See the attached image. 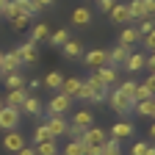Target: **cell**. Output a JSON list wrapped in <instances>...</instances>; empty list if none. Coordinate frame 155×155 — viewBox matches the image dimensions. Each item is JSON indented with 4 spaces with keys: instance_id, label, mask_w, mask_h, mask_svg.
I'll return each mask as SVG.
<instances>
[{
    "instance_id": "obj_1",
    "label": "cell",
    "mask_w": 155,
    "mask_h": 155,
    "mask_svg": "<svg viewBox=\"0 0 155 155\" xmlns=\"http://www.w3.org/2000/svg\"><path fill=\"white\" fill-rule=\"evenodd\" d=\"M105 103H111V111H114V114H119L122 119H125L127 114H133V105H136V103H130V100H127V97H122L116 89H114V91H108V100H105Z\"/></svg>"
},
{
    "instance_id": "obj_2",
    "label": "cell",
    "mask_w": 155,
    "mask_h": 155,
    "mask_svg": "<svg viewBox=\"0 0 155 155\" xmlns=\"http://www.w3.org/2000/svg\"><path fill=\"white\" fill-rule=\"evenodd\" d=\"M45 127L50 133V139H61V136H67V116H55V114H47V119H45Z\"/></svg>"
},
{
    "instance_id": "obj_3",
    "label": "cell",
    "mask_w": 155,
    "mask_h": 155,
    "mask_svg": "<svg viewBox=\"0 0 155 155\" xmlns=\"http://www.w3.org/2000/svg\"><path fill=\"white\" fill-rule=\"evenodd\" d=\"M81 58H83V64H86L91 72L100 69V67H108V50H103V47H94V50L83 53Z\"/></svg>"
},
{
    "instance_id": "obj_4",
    "label": "cell",
    "mask_w": 155,
    "mask_h": 155,
    "mask_svg": "<svg viewBox=\"0 0 155 155\" xmlns=\"http://www.w3.org/2000/svg\"><path fill=\"white\" fill-rule=\"evenodd\" d=\"M72 108V97H67V94H53L50 97V103H47V114H55V116H67V111Z\"/></svg>"
},
{
    "instance_id": "obj_5",
    "label": "cell",
    "mask_w": 155,
    "mask_h": 155,
    "mask_svg": "<svg viewBox=\"0 0 155 155\" xmlns=\"http://www.w3.org/2000/svg\"><path fill=\"white\" fill-rule=\"evenodd\" d=\"M108 141V133L103 130V127H89V130H83V136H81V144H86V147H103Z\"/></svg>"
},
{
    "instance_id": "obj_6",
    "label": "cell",
    "mask_w": 155,
    "mask_h": 155,
    "mask_svg": "<svg viewBox=\"0 0 155 155\" xmlns=\"http://www.w3.org/2000/svg\"><path fill=\"white\" fill-rule=\"evenodd\" d=\"M17 125H19V111L3 105V108H0V130L8 133V130H17Z\"/></svg>"
},
{
    "instance_id": "obj_7",
    "label": "cell",
    "mask_w": 155,
    "mask_h": 155,
    "mask_svg": "<svg viewBox=\"0 0 155 155\" xmlns=\"http://www.w3.org/2000/svg\"><path fill=\"white\" fill-rule=\"evenodd\" d=\"M83 83H86L89 91H91V100H89V103H105V100H108V89H105L100 81H97L94 75L89 78V81H83Z\"/></svg>"
},
{
    "instance_id": "obj_8",
    "label": "cell",
    "mask_w": 155,
    "mask_h": 155,
    "mask_svg": "<svg viewBox=\"0 0 155 155\" xmlns=\"http://www.w3.org/2000/svg\"><path fill=\"white\" fill-rule=\"evenodd\" d=\"M133 53V47H125V45H116L108 50V67H122L127 61V55Z\"/></svg>"
},
{
    "instance_id": "obj_9",
    "label": "cell",
    "mask_w": 155,
    "mask_h": 155,
    "mask_svg": "<svg viewBox=\"0 0 155 155\" xmlns=\"http://www.w3.org/2000/svg\"><path fill=\"white\" fill-rule=\"evenodd\" d=\"M22 147H25V136L19 133V130H8L6 139H3V150L6 152H19Z\"/></svg>"
},
{
    "instance_id": "obj_10",
    "label": "cell",
    "mask_w": 155,
    "mask_h": 155,
    "mask_svg": "<svg viewBox=\"0 0 155 155\" xmlns=\"http://www.w3.org/2000/svg\"><path fill=\"white\" fill-rule=\"evenodd\" d=\"M19 67H22V61H19V53L11 50V53H3V61H0V72L8 75V72H19Z\"/></svg>"
},
{
    "instance_id": "obj_11",
    "label": "cell",
    "mask_w": 155,
    "mask_h": 155,
    "mask_svg": "<svg viewBox=\"0 0 155 155\" xmlns=\"http://www.w3.org/2000/svg\"><path fill=\"white\" fill-rule=\"evenodd\" d=\"M133 130H136V125H133V122H127V119H122V122H116V125L111 127V139H116V141L130 139Z\"/></svg>"
},
{
    "instance_id": "obj_12",
    "label": "cell",
    "mask_w": 155,
    "mask_h": 155,
    "mask_svg": "<svg viewBox=\"0 0 155 155\" xmlns=\"http://www.w3.org/2000/svg\"><path fill=\"white\" fill-rule=\"evenodd\" d=\"M17 53H19V61H22V64H36V61H39V50H36V45H33V42L19 45V47H17Z\"/></svg>"
},
{
    "instance_id": "obj_13",
    "label": "cell",
    "mask_w": 155,
    "mask_h": 155,
    "mask_svg": "<svg viewBox=\"0 0 155 155\" xmlns=\"http://www.w3.org/2000/svg\"><path fill=\"white\" fill-rule=\"evenodd\" d=\"M94 78L100 81L105 89L116 83V78H119V72H116V67H100V69H94Z\"/></svg>"
},
{
    "instance_id": "obj_14",
    "label": "cell",
    "mask_w": 155,
    "mask_h": 155,
    "mask_svg": "<svg viewBox=\"0 0 155 155\" xmlns=\"http://www.w3.org/2000/svg\"><path fill=\"white\" fill-rule=\"evenodd\" d=\"M108 17H111V22H116V25L130 22V14H127V6H125V3H114L111 11H108Z\"/></svg>"
},
{
    "instance_id": "obj_15",
    "label": "cell",
    "mask_w": 155,
    "mask_h": 155,
    "mask_svg": "<svg viewBox=\"0 0 155 155\" xmlns=\"http://www.w3.org/2000/svg\"><path fill=\"white\" fill-rule=\"evenodd\" d=\"M72 25H78V28H89V25H91V11H89L86 6H78V8L72 11Z\"/></svg>"
},
{
    "instance_id": "obj_16",
    "label": "cell",
    "mask_w": 155,
    "mask_h": 155,
    "mask_svg": "<svg viewBox=\"0 0 155 155\" xmlns=\"http://www.w3.org/2000/svg\"><path fill=\"white\" fill-rule=\"evenodd\" d=\"M25 97H28V91L25 89H14V91H8L6 94V100H3V105H8V108H22V103H25Z\"/></svg>"
},
{
    "instance_id": "obj_17",
    "label": "cell",
    "mask_w": 155,
    "mask_h": 155,
    "mask_svg": "<svg viewBox=\"0 0 155 155\" xmlns=\"http://www.w3.org/2000/svg\"><path fill=\"white\" fill-rule=\"evenodd\" d=\"M19 111H25V114H31V116H42L45 105H42V100H39V97L28 94V97H25V103H22V108H19Z\"/></svg>"
},
{
    "instance_id": "obj_18",
    "label": "cell",
    "mask_w": 155,
    "mask_h": 155,
    "mask_svg": "<svg viewBox=\"0 0 155 155\" xmlns=\"http://www.w3.org/2000/svg\"><path fill=\"white\" fill-rule=\"evenodd\" d=\"M91 122H94V116H91V111L89 108H81L75 116H72V122L69 125H78V127H83V130H89L91 127Z\"/></svg>"
},
{
    "instance_id": "obj_19",
    "label": "cell",
    "mask_w": 155,
    "mask_h": 155,
    "mask_svg": "<svg viewBox=\"0 0 155 155\" xmlns=\"http://www.w3.org/2000/svg\"><path fill=\"white\" fill-rule=\"evenodd\" d=\"M81 83H83L81 78H64V81H61V89H58V91L75 100V94H78V89H81Z\"/></svg>"
},
{
    "instance_id": "obj_20",
    "label": "cell",
    "mask_w": 155,
    "mask_h": 155,
    "mask_svg": "<svg viewBox=\"0 0 155 155\" xmlns=\"http://www.w3.org/2000/svg\"><path fill=\"white\" fill-rule=\"evenodd\" d=\"M144 58H147L144 53H130V55H127V61H125L122 67H125L127 72H139V69H144Z\"/></svg>"
},
{
    "instance_id": "obj_21",
    "label": "cell",
    "mask_w": 155,
    "mask_h": 155,
    "mask_svg": "<svg viewBox=\"0 0 155 155\" xmlns=\"http://www.w3.org/2000/svg\"><path fill=\"white\" fill-rule=\"evenodd\" d=\"M61 50H64V55L69 58V61H75V58H81V55H83V45L78 42V39H69V42H67Z\"/></svg>"
},
{
    "instance_id": "obj_22",
    "label": "cell",
    "mask_w": 155,
    "mask_h": 155,
    "mask_svg": "<svg viewBox=\"0 0 155 155\" xmlns=\"http://www.w3.org/2000/svg\"><path fill=\"white\" fill-rule=\"evenodd\" d=\"M136 42H141V33L136 31V28H125V31L119 33V45H125V47H133Z\"/></svg>"
},
{
    "instance_id": "obj_23",
    "label": "cell",
    "mask_w": 155,
    "mask_h": 155,
    "mask_svg": "<svg viewBox=\"0 0 155 155\" xmlns=\"http://www.w3.org/2000/svg\"><path fill=\"white\" fill-rule=\"evenodd\" d=\"M125 6H127V14H130V19H147L144 0H130V3H125Z\"/></svg>"
},
{
    "instance_id": "obj_24",
    "label": "cell",
    "mask_w": 155,
    "mask_h": 155,
    "mask_svg": "<svg viewBox=\"0 0 155 155\" xmlns=\"http://www.w3.org/2000/svg\"><path fill=\"white\" fill-rule=\"evenodd\" d=\"M133 111L139 114V116H152L155 114V97H150V100H139L133 105Z\"/></svg>"
},
{
    "instance_id": "obj_25",
    "label": "cell",
    "mask_w": 155,
    "mask_h": 155,
    "mask_svg": "<svg viewBox=\"0 0 155 155\" xmlns=\"http://www.w3.org/2000/svg\"><path fill=\"white\" fill-rule=\"evenodd\" d=\"M50 28H47V22H36L33 25V33H31V42L36 45V42H45V39H50Z\"/></svg>"
},
{
    "instance_id": "obj_26",
    "label": "cell",
    "mask_w": 155,
    "mask_h": 155,
    "mask_svg": "<svg viewBox=\"0 0 155 155\" xmlns=\"http://www.w3.org/2000/svg\"><path fill=\"white\" fill-rule=\"evenodd\" d=\"M3 81H6V86H8V91H14V89H25V78L19 75V72H8V75H3Z\"/></svg>"
},
{
    "instance_id": "obj_27",
    "label": "cell",
    "mask_w": 155,
    "mask_h": 155,
    "mask_svg": "<svg viewBox=\"0 0 155 155\" xmlns=\"http://www.w3.org/2000/svg\"><path fill=\"white\" fill-rule=\"evenodd\" d=\"M47 42H50V45H55V47H64V45L69 42V31H67V28H58V31H53Z\"/></svg>"
},
{
    "instance_id": "obj_28",
    "label": "cell",
    "mask_w": 155,
    "mask_h": 155,
    "mask_svg": "<svg viewBox=\"0 0 155 155\" xmlns=\"http://www.w3.org/2000/svg\"><path fill=\"white\" fill-rule=\"evenodd\" d=\"M33 152H36V155H58L55 139H50V141H42V144H33Z\"/></svg>"
},
{
    "instance_id": "obj_29",
    "label": "cell",
    "mask_w": 155,
    "mask_h": 155,
    "mask_svg": "<svg viewBox=\"0 0 155 155\" xmlns=\"http://www.w3.org/2000/svg\"><path fill=\"white\" fill-rule=\"evenodd\" d=\"M61 81H64V75L58 72V69H53V72L45 75V86H47V89H55V91H58V89H61Z\"/></svg>"
},
{
    "instance_id": "obj_30",
    "label": "cell",
    "mask_w": 155,
    "mask_h": 155,
    "mask_svg": "<svg viewBox=\"0 0 155 155\" xmlns=\"http://www.w3.org/2000/svg\"><path fill=\"white\" fill-rule=\"evenodd\" d=\"M19 14H22V6H19V0H8L3 17H6V19H14V17H19Z\"/></svg>"
},
{
    "instance_id": "obj_31",
    "label": "cell",
    "mask_w": 155,
    "mask_h": 155,
    "mask_svg": "<svg viewBox=\"0 0 155 155\" xmlns=\"http://www.w3.org/2000/svg\"><path fill=\"white\" fill-rule=\"evenodd\" d=\"M100 155H122L119 141H116V139H108V141L103 144V152H100Z\"/></svg>"
},
{
    "instance_id": "obj_32",
    "label": "cell",
    "mask_w": 155,
    "mask_h": 155,
    "mask_svg": "<svg viewBox=\"0 0 155 155\" xmlns=\"http://www.w3.org/2000/svg\"><path fill=\"white\" fill-rule=\"evenodd\" d=\"M19 6H22V14L25 17H36L39 11H42V8L36 6V0H19Z\"/></svg>"
},
{
    "instance_id": "obj_33",
    "label": "cell",
    "mask_w": 155,
    "mask_h": 155,
    "mask_svg": "<svg viewBox=\"0 0 155 155\" xmlns=\"http://www.w3.org/2000/svg\"><path fill=\"white\" fill-rule=\"evenodd\" d=\"M136 86H139V83H136V81H125V83H122L119 89H116V91H119L122 97H127V100L133 103V91H136Z\"/></svg>"
},
{
    "instance_id": "obj_34",
    "label": "cell",
    "mask_w": 155,
    "mask_h": 155,
    "mask_svg": "<svg viewBox=\"0 0 155 155\" xmlns=\"http://www.w3.org/2000/svg\"><path fill=\"white\" fill-rule=\"evenodd\" d=\"M42 141H50V133H47L45 125H36V130H33V144H42Z\"/></svg>"
},
{
    "instance_id": "obj_35",
    "label": "cell",
    "mask_w": 155,
    "mask_h": 155,
    "mask_svg": "<svg viewBox=\"0 0 155 155\" xmlns=\"http://www.w3.org/2000/svg\"><path fill=\"white\" fill-rule=\"evenodd\" d=\"M152 97V91L141 83V86H136V91H133V103H139V100H150Z\"/></svg>"
},
{
    "instance_id": "obj_36",
    "label": "cell",
    "mask_w": 155,
    "mask_h": 155,
    "mask_svg": "<svg viewBox=\"0 0 155 155\" xmlns=\"http://www.w3.org/2000/svg\"><path fill=\"white\" fill-rule=\"evenodd\" d=\"M61 155H83V144H81V141H69Z\"/></svg>"
},
{
    "instance_id": "obj_37",
    "label": "cell",
    "mask_w": 155,
    "mask_h": 155,
    "mask_svg": "<svg viewBox=\"0 0 155 155\" xmlns=\"http://www.w3.org/2000/svg\"><path fill=\"white\" fill-rule=\"evenodd\" d=\"M8 22H11V28H17V31H22V28H28V22H31V17H25V14H19V17L8 19Z\"/></svg>"
},
{
    "instance_id": "obj_38",
    "label": "cell",
    "mask_w": 155,
    "mask_h": 155,
    "mask_svg": "<svg viewBox=\"0 0 155 155\" xmlns=\"http://www.w3.org/2000/svg\"><path fill=\"white\" fill-rule=\"evenodd\" d=\"M152 28H155V22H152V17H147V19H141V25L136 28V31H139V33L144 36V33H152Z\"/></svg>"
},
{
    "instance_id": "obj_39",
    "label": "cell",
    "mask_w": 155,
    "mask_h": 155,
    "mask_svg": "<svg viewBox=\"0 0 155 155\" xmlns=\"http://www.w3.org/2000/svg\"><path fill=\"white\" fill-rule=\"evenodd\" d=\"M141 45H144V50L150 53V50H155V33H144L141 36Z\"/></svg>"
},
{
    "instance_id": "obj_40",
    "label": "cell",
    "mask_w": 155,
    "mask_h": 155,
    "mask_svg": "<svg viewBox=\"0 0 155 155\" xmlns=\"http://www.w3.org/2000/svg\"><path fill=\"white\" fill-rule=\"evenodd\" d=\"M75 100H86V103L91 100V91H89L86 83H81V89H78V94H75Z\"/></svg>"
},
{
    "instance_id": "obj_41",
    "label": "cell",
    "mask_w": 155,
    "mask_h": 155,
    "mask_svg": "<svg viewBox=\"0 0 155 155\" xmlns=\"http://www.w3.org/2000/svg\"><path fill=\"white\" fill-rule=\"evenodd\" d=\"M147 147H150L147 141H139V144H133V150H130V155H144V152H147Z\"/></svg>"
},
{
    "instance_id": "obj_42",
    "label": "cell",
    "mask_w": 155,
    "mask_h": 155,
    "mask_svg": "<svg viewBox=\"0 0 155 155\" xmlns=\"http://www.w3.org/2000/svg\"><path fill=\"white\" fill-rule=\"evenodd\" d=\"M114 3H116V0H97V6H100V11H105V14L111 11V6H114Z\"/></svg>"
},
{
    "instance_id": "obj_43",
    "label": "cell",
    "mask_w": 155,
    "mask_h": 155,
    "mask_svg": "<svg viewBox=\"0 0 155 155\" xmlns=\"http://www.w3.org/2000/svg\"><path fill=\"white\" fill-rule=\"evenodd\" d=\"M144 11H147V17L155 14V0H144Z\"/></svg>"
},
{
    "instance_id": "obj_44",
    "label": "cell",
    "mask_w": 155,
    "mask_h": 155,
    "mask_svg": "<svg viewBox=\"0 0 155 155\" xmlns=\"http://www.w3.org/2000/svg\"><path fill=\"white\" fill-rule=\"evenodd\" d=\"M14 155H36V152H33V147H28V144H25L22 150H19V152H14Z\"/></svg>"
},
{
    "instance_id": "obj_45",
    "label": "cell",
    "mask_w": 155,
    "mask_h": 155,
    "mask_svg": "<svg viewBox=\"0 0 155 155\" xmlns=\"http://www.w3.org/2000/svg\"><path fill=\"white\" fill-rule=\"evenodd\" d=\"M144 86H147L150 91H155V75H152V78H147V81H144Z\"/></svg>"
},
{
    "instance_id": "obj_46",
    "label": "cell",
    "mask_w": 155,
    "mask_h": 155,
    "mask_svg": "<svg viewBox=\"0 0 155 155\" xmlns=\"http://www.w3.org/2000/svg\"><path fill=\"white\" fill-rule=\"evenodd\" d=\"M53 3H55V0H36V6H39V8H45V6H53Z\"/></svg>"
},
{
    "instance_id": "obj_47",
    "label": "cell",
    "mask_w": 155,
    "mask_h": 155,
    "mask_svg": "<svg viewBox=\"0 0 155 155\" xmlns=\"http://www.w3.org/2000/svg\"><path fill=\"white\" fill-rule=\"evenodd\" d=\"M39 86H42V81H31V83H28V89H31V91H36Z\"/></svg>"
},
{
    "instance_id": "obj_48",
    "label": "cell",
    "mask_w": 155,
    "mask_h": 155,
    "mask_svg": "<svg viewBox=\"0 0 155 155\" xmlns=\"http://www.w3.org/2000/svg\"><path fill=\"white\" fill-rule=\"evenodd\" d=\"M6 3H8V0H0V14L6 11Z\"/></svg>"
},
{
    "instance_id": "obj_49",
    "label": "cell",
    "mask_w": 155,
    "mask_h": 155,
    "mask_svg": "<svg viewBox=\"0 0 155 155\" xmlns=\"http://www.w3.org/2000/svg\"><path fill=\"white\" fill-rule=\"evenodd\" d=\"M144 155H155V150H152V144L147 147V152H144Z\"/></svg>"
},
{
    "instance_id": "obj_50",
    "label": "cell",
    "mask_w": 155,
    "mask_h": 155,
    "mask_svg": "<svg viewBox=\"0 0 155 155\" xmlns=\"http://www.w3.org/2000/svg\"><path fill=\"white\" fill-rule=\"evenodd\" d=\"M0 61H3V53H0Z\"/></svg>"
},
{
    "instance_id": "obj_51",
    "label": "cell",
    "mask_w": 155,
    "mask_h": 155,
    "mask_svg": "<svg viewBox=\"0 0 155 155\" xmlns=\"http://www.w3.org/2000/svg\"><path fill=\"white\" fill-rule=\"evenodd\" d=\"M0 81H3V72H0Z\"/></svg>"
},
{
    "instance_id": "obj_52",
    "label": "cell",
    "mask_w": 155,
    "mask_h": 155,
    "mask_svg": "<svg viewBox=\"0 0 155 155\" xmlns=\"http://www.w3.org/2000/svg\"><path fill=\"white\" fill-rule=\"evenodd\" d=\"M0 108H3V100H0Z\"/></svg>"
}]
</instances>
